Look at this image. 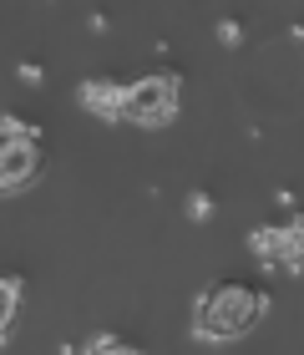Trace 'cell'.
Listing matches in <instances>:
<instances>
[{"label":"cell","mask_w":304,"mask_h":355,"mask_svg":"<svg viewBox=\"0 0 304 355\" xmlns=\"http://www.w3.org/2000/svg\"><path fill=\"white\" fill-rule=\"evenodd\" d=\"M264 310H269V300L253 284H208L193 304V335L208 345L238 340L264 320Z\"/></svg>","instance_id":"1"},{"label":"cell","mask_w":304,"mask_h":355,"mask_svg":"<svg viewBox=\"0 0 304 355\" xmlns=\"http://www.w3.org/2000/svg\"><path fill=\"white\" fill-rule=\"evenodd\" d=\"M127 122L137 127H168L178 117V76L157 71V76H137V82H127Z\"/></svg>","instance_id":"2"},{"label":"cell","mask_w":304,"mask_h":355,"mask_svg":"<svg viewBox=\"0 0 304 355\" xmlns=\"http://www.w3.org/2000/svg\"><path fill=\"white\" fill-rule=\"evenodd\" d=\"M249 249L259 254L264 264H284L289 274H304V218H289V223H264V229L249 234Z\"/></svg>","instance_id":"3"},{"label":"cell","mask_w":304,"mask_h":355,"mask_svg":"<svg viewBox=\"0 0 304 355\" xmlns=\"http://www.w3.org/2000/svg\"><path fill=\"white\" fill-rule=\"evenodd\" d=\"M36 173H41V148L36 142L0 137V193H15V188L36 183Z\"/></svg>","instance_id":"4"},{"label":"cell","mask_w":304,"mask_h":355,"mask_svg":"<svg viewBox=\"0 0 304 355\" xmlns=\"http://www.w3.org/2000/svg\"><path fill=\"white\" fill-rule=\"evenodd\" d=\"M76 96H82V107L102 122H122V112H127V87L111 82V76H87V82L76 87Z\"/></svg>","instance_id":"5"},{"label":"cell","mask_w":304,"mask_h":355,"mask_svg":"<svg viewBox=\"0 0 304 355\" xmlns=\"http://www.w3.org/2000/svg\"><path fill=\"white\" fill-rule=\"evenodd\" d=\"M15 310H21V279H0V335L10 330Z\"/></svg>","instance_id":"6"},{"label":"cell","mask_w":304,"mask_h":355,"mask_svg":"<svg viewBox=\"0 0 304 355\" xmlns=\"http://www.w3.org/2000/svg\"><path fill=\"white\" fill-rule=\"evenodd\" d=\"M82 355H142V350H137V345H127L122 335H91Z\"/></svg>","instance_id":"7"},{"label":"cell","mask_w":304,"mask_h":355,"mask_svg":"<svg viewBox=\"0 0 304 355\" xmlns=\"http://www.w3.org/2000/svg\"><path fill=\"white\" fill-rule=\"evenodd\" d=\"M188 218L208 223V218H213V198H208V193H188Z\"/></svg>","instance_id":"8"},{"label":"cell","mask_w":304,"mask_h":355,"mask_svg":"<svg viewBox=\"0 0 304 355\" xmlns=\"http://www.w3.org/2000/svg\"><path fill=\"white\" fill-rule=\"evenodd\" d=\"M218 41L238 46V41H244V26H238V21H218Z\"/></svg>","instance_id":"9"}]
</instances>
